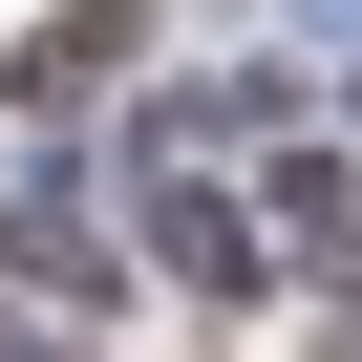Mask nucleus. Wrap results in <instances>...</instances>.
<instances>
[{"label": "nucleus", "mask_w": 362, "mask_h": 362, "mask_svg": "<svg viewBox=\"0 0 362 362\" xmlns=\"http://www.w3.org/2000/svg\"><path fill=\"white\" fill-rule=\"evenodd\" d=\"M149 277L192 298V320H256V214L192 192V170H149Z\"/></svg>", "instance_id": "1"}, {"label": "nucleus", "mask_w": 362, "mask_h": 362, "mask_svg": "<svg viewBox=\"0 0 362 362\" xmlns=\"http://www.w3.org/2000/svg\"><path fill=\"white\" fill-rule=\"evenodd\" d=\"M128 64H149V0H64V22L0 64V107H22V128H64V107H107Z\"/></svg>", "instance_id": "2"}]
</instances>
